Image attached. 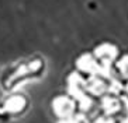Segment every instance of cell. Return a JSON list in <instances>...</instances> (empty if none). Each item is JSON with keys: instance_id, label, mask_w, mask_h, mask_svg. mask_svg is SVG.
Masks as SVG:
<instances>
[{"instance_id": "cell-1", "label": "cell", "mask_w": 128, "mask_h": 123, "mask_svg": "<svg viewBox=\"0 0 128 123\" xmlns=\"http://www.w3.org/2000/svg\"><path fill=\"white\" fill-rule=\"evenodd\" d=\"M96 55L102 59H106V60H111L116 57L117 55V48L113 46L110 43H104V45H100L97 49H96Z\"/></svg>"}, {"instance_id": "cell-2", "label": "cell", "mask_w": 128, "mask_h": 123, "mask_svg": "<svg viewBox=\"0 0 128 123\" xmlns=\"http://www.w3.org/2000/svg\"><path fill=\"white\" fill-rule=\"evenodd\" d=\"M118 67H120V70L122 71L124 74H128V56H124V57L120 60Z\"/></svg>"}]
</instances>
